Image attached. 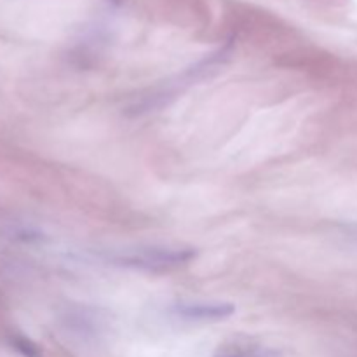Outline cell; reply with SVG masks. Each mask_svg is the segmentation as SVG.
<instances>
[{
    "label": "cell",
    "mask_w": 357,
    "mask_h": 357,
    "mask_svg": "<svg viewBox=\"0 0 357 357\" xmlns=\"http://www.w3.org/2000/svg\"><path fill=\"white\" fill-rule=\"evenodd\" d=\"M195 255L197 253L192 248H146L114 255L110 257V261L124 267L160 272L183 267L194 260Z\"/></svg>",
    "instance_id": "1"
},
{
    "label": "cell",
    "mask_w": 357,
    "mask_h": 357,
    "mask_svg": "<svg viewBox=\"0 0 357 357\" xmlns=\"http://www.w3.org/2000/svg\"><path fill=\"white\" fill-rule=\"evenodd\" d=\"M178 317L195 323H218L236 312V305L230 302H180L173 307Z\"/></svg>",
    "instance_id": "2"
},
{
    "label": "cell",
    "mask_w": 357,
    "mask_h": 357,
    "mask_svg": "<svg viewBox=\"0 0 357 357\" xmlns=\"http://www.w3.org/2000/svg\"><path fill=\"white\" fill-rule=\"evenodd\" d=\"M10 345H13L14 351L20 352L23 357H42V349L24 335H13Z\"/></svg>",
    "instance_id": "3"
}]
</instances>
